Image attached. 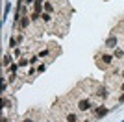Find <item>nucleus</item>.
<instances>
[{
	"label": "nucleus",
	"mask_w": 124,
	"mask_h": 122,
	"mask_svg": "<svg viewBox=\"0 0 124 122\" xmlns=\"http://www.w3.org/2000/svg\"><path fill=\"white\" fill-rule=\"evenodd\" d=\"M113 59H115V56L113 54H108V52H102L100 54V57H98V61H96V65L100 67V69H108V67H111L113 65Z\"/></svg>",
	"instance_id": "obj_1"
},
{
	"label": "nucleus",
	"mask_w": 124,
	"mask_h": 122,
	"mask_svg": "<svg viewBox=\"0 0 124 122\" xmlns=\"http://www.w3.org/2000/svg\"><path fill=\"white\" fill-rule=\"evenodd\" d=\"M78 109H80V111H89V109H91V100H89V98L78 100Z\"/></svg>",
	"instance_id": "obj_2"
},
{
	"label": "nucleus",
	"mask_w": 124,
	"mask_h": 122,
	"mask_svg": "<svg viewBox=\"0 0 124 122\" xmlns=\"http://www.w3.org/2000/svg\"><path fill=\"white\" fill-rule=\"evenodd\" d=\"M117 43H119L117 35H115V33H111V35L108 37V41H106V48H108V50H111V48H117Z\"/></svg>",
	"instance_id": "obj_3"
},
{
	"label": "nucleus",
	"mask_w": 124,
	"mask_h": 122,
	"mask_svg": "<svg viewBox=\"0 0 124 122\" xmlns=\"http://www.w3.org/2000/svg\"><path fill=\"white\" fill-rule=\"evenodd\" d=\"M19 22H21V28L22 30H28V26H30V19H28V17H21V20H19Z\"/></svg>",
	"instance_id": "obj_4"
},
{
	"label": "nucleus",
	"mask_w": 124,
	"mask_h": 122,
	"mask_svg": "<svg viewBox=\"0 0 124 122\" xmlns=\"http://www.w3.org/2000/svg\"><path fill=\"white\" fill-rule=\"evenodd\" d=\"M41 20L45 22V24H50V22H52V15H50V13H43V15H41Z\"/></svg>",
	"instance_id": "obj_5"
},
{
	"label": "nucleus",
	"mask_w": 124,
	"mask_h": 122,
	"mask_svg": "<svg viewBox=\"0 0 124 122\" xmlns=\"http://www.w3.org/2000/svg\"><path fill=\"white\" fill-rule=\"evenodd\" d=\"M28 63H30V61H28V57H21V59H19V67H26V65H28Z\"/></svg>",
	"instance_id": "obj_6"
},
{
	"label": "nucleus",
	"mask_w": 124,
	"mask_h": 122,
	"mask_svg": "<svg viewBox=\"0 0 124 122\" xmlns=\"http://www.w3.org/2000/svg\"><path fill=\"white\" fill-rule=\"evenodd\" d=\"M76 120H78V117L74 115V113H69L67 115V122H76Z\"/></svg>",
	"instance_id": "obj_7"
},
{
	"label": "nucleus",
	"mask_w": 124,
	"mask_h": 122,
	"mask_svg": "<svg viewBox=\"0 0 124 122\" xmlns=\"http://www.w3.org/2000/svg\"><path fill=\"white\" fill-rule=\"evenodd\" d=\"M106 113H108V109H106V107H98V109H96V115H98V117H104Z\"/></svg>",
	"instance_id": "obj_8"
},
{
	"label": "nucleus",
	"mask_w": 124,
	"mask_h": 122,
	"mask_svg": "<svg viewBox=\"0 0 124 122\" xmlns=\"http://www.w3.org/2000/svg\"><path fill=\"white\" fill-rule=\"evenodd\" d=\"M115 57H122L124 56V50H120V48H115V54H113Z\"/></svg>",
	"instance_id": "obj_9"
},
{
	"label": "nucleus",
	"mask_w": 124,
	"mask_h": 122,
	"mask_svg": "<svg viewBox=\"0 0 124 122\" xmlns=\"http://www.w3.org/2000/svg\"><path fill=\"white\" fill-rule=\"evenodd\" d=\"M9 46H11V48H17V39H15V37H11V39H9Z\"/></svg>",
	"instance_id": "obj_10"
},
{
	"label": "nucleus",
	"mask_w": 124,
	"mask_h": 122,
	"mask_svg": "<svg viewBox=\"0 0 124 122\" xmlns=\"http://www.w3.org/2000/svg\"><path fill=\"white\" fill-rule=\"evenodd\" d=\"M9 61H13V59H11L9 56H4V67H8V65H9Z\"/></svg>",
	"instance_id": "obj_11"
},
{
	"label": "nucleus",
	"mask_w": 124,
	"mask_h": 122,
	"mask_svg": "<svg viewBox=\"0 0 124 122\" xmlns=\"http://www.w3.org/2000/svg\"><path fill=\"white\" fill-rule=\"evenodd\" d=\"M22 122H33V120H31V118H24Z\"/></svg>",
	"instance_id": "obj_12"
},
{
	"label": "nucleus",
	"mask_w": 124,
	"mask_h": 122,
	"mask_svg": "<svg viewBox=\"0 0 124 122\" xmlns=\"http://www.w3.org/2000/svg\"><path fill=\"white\" fill-rule=\"evenodd\" d=\"M119 102H124V94H122V96H120V100Z\"/></svg>",
	"instance_id": "obj_13"
},
{
	"label": "nucleus",
	"mask_w": 124,
	"mask_h": 122,
	"mask_svg": "<svg viewBox=\"0 0 124 122\" xmlns=\"http://www.w3.org/2000/svg\"><path fill=\"white\" fill-rule=\"evenodd\" d=\"M120 91H124V83H122V85H120Z\"/></svg>",
	"instance_id": "obj_14"
},
{
	"label": "nucleus",
	"mask_w": 124,
	"mask_h": 122,
	"mask_svg": "<svg viewBox=\"0 0 124 122\" xmlns=\"http://www.w3.org/2000/svg\"><path fill=\"white\" fill-rule=\"evenodd\" d=\"M2 122H8V118H2Z\"/></svg>",
	"instance_id": "obj_15"
},
{
	"label": "nucleus",
	"mask_w": 124,
	"mask_h": 122,
	"mask_svg": "<svg viewBox=\"0 0 124 122\" xmlns=\"http://www.w3.org/2000/svg\"><path fill=\"white\" fill-rule=\"evenodd\" d=\"M48 122H52V120H48Z\"/></svg>",
	"instance_id": "obj_16"
}]
</instances>
